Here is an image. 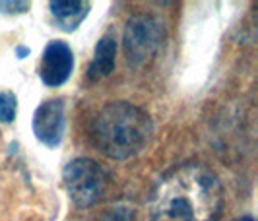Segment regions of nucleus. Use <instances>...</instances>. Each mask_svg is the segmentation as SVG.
Segmentation results:
<instances>
[{"label": "nucleus", "mask_w": 258, "mask_h": 221, "mask_svg": "<svg viewBox=\"0 0 258 221\" xmlns=\"http://www.w3.org/2000/svg\"><path fill=\"white\" fill-rule=\"evenodd\" d=\"M49 8L58 29H62L64 33H72L88 18L91 6L90 2L82 0H52L49 2Z\"/></svg>", "instance_id": "nucleus-7"}, {"label": "nucleus", "mask_w": 258, "mask_h": 221, "mask_svg": "<svg viewBox=\"0 0 258 221\" xmlns=\"http://www.w3.org/2000/svg\"><path fill=\"white\" fill-rule=\"evenodd\" d=\"M223 211V188L206 165H182L155 186L148 221H218Z\"/></svg>", "instance_id": "nucleus-1"}, {"label": "nucleus", "mask_w": 258, "mask_h": 221, "mask_svg": "<svg viewBox=\"0 0 258 221\" xmlns=\"http://www.w3.org/2000/svg\"><path fill=\"white\" fill-rule=\"evenodd\" d=\"M99 221H136L134 219V209L126 204H115L111 208L103 211Z\"/></svg>", "instance_id": "nucleus-10"}, {"label": "nucleus", "mask_w": 258, "mask_h": 221, "mask_svg": "<svg viewBox=\"0 0 258 221\" xmlns=\"http://www.w3.org/2000/svg\"><path fill=\"white\" fill-rule=\"evenodd\" d=\"M18 113V97L14 91H0V122L12 124Z\"/></svg>", "instance_id": "nucleus-9"}, {"label": "nucleus", "mask_w": 258, "mask_h": 221, "mask_svg": "<svg viewBox=\"0 0 258 221\" xmlns=\"http://www.w3.org/2000/svg\"><path fill=\"white\" fill-rule=\"evenodd\" d=\"M27 8H29L27 2H0L2 14H24L27 12Z\"/></svg>", "instance_id": "nucleus-11"}, {"label": "nucleus", "mask_w": 258, "mask_h": 221, "mask_svg": "<svg viewBox=\"0 0 258 221\" xmlns=\"http://www.w3.org/2000/svg\"><path fill=\"white\" fill-rule=\"evenodd\" d=\"M91 132L93 142L103 156L124 161L148 148L154 134V122L140 107L126 101H113L93 118Z\"/></svg>", "instance_id": "nucleus-2"}, {"label": "nucleus", "mask_w": 258, "mask_h": 221, "mask_svg": "<svg viewBox=\"0 0 258 221\" xmlns=\"http://www.w3.org/2000/svg\"><path fill=\"white\" fill-rule=\"evenodd\" d=\"M116 60V41L111 35H105L103 39H99L95 51H93V60L88 68V76L90 82H97L101 78H107L113 70H115Z\"/></svg>", "instance_id": "nucleus-8"}, {"label": "nucleus", "mask_w": 258, "mask_h": 221, "mask_svg": "<svg viewBox=\"0 0 258 221\" xmlns=\"http://www.w3.org/2000/svg\"><path fill=\"white\" fill-rule=\"evenodd\" d=\"M237 221H254V217H250V215H243V217H239Z\"/></svg>", "instance_id": "nucleus-13"}, {"label": "nucleus", "mask_w": 258, "mask_h": 221, "mask_svg": "<svg viewBox=\"0 0 258 221\" xmlns=\"http://www.w3.org/2000/svg\"><path fill=\"white\" fill-rule=\"evenodd\" d=\"M27 54H29V49H27V47H18V49H16V56H18V58H26Z\"/></svg>", "instance_id": "nucleus-12"}, {"label": "nucleus", "mask_w": 258, "mask_h": 221, "mask_svg": "<svg viewBox=\"0 0 258 221\" xmlns=\"http://www.w3.org/2000/svg\"><path fill=\"white\" fill-rule=\"evenodd\" d=\"M163 37H165L163 24L155 20L154 16H148V14L132 16L126 22L124 37H122L124 56L128 64L134 68L146 64L161 47Z\"/></svg>", "instance_id": "nucleus-4"}, {"label": "nucleus", "mask_w": 258, "mask_h": 221, "mask_svg": "<svg viewBox=\"0 0 258 221\" xmlns=\"http://www.w3.org/2000/svg\"><path fill=\"white\" fill-rule=\"evenodd\" d=\"M62 184L74 206L91 208L101 200L107 188V173L97 161L78 157L62 171Z\"/></svg>", "instance_id": "nucleus-3"}, {"label": "nucleus", "mask_w": 258, "mask_h": 221, "mask_svg": "<svg viewBox=\"0 0 258 221\" xmlns=\"http://www.w3.org/2000/svg\"><path fill=\"white\" fill-rule=\"evenodd\" d=\"M74 72V52L64 41H51L39 62V78L47 88H60Z\"/></svg>", "instance_id": "nucleus-6"}, {"label": "nucleus", "mask_w": 258, "mask_h": 221, "mask_svg": "<svg viewBox=\"0 0 258 221\" xmlns=\"http://www.w3.org/2000/svg\"><path fill=\"white\" fill-rule=\"evenodd\" d=\"M33 134L47 148H58L66 132V105L64 99H47L33 113Z\"/></svg>", "instance_id": "nucleus-5"}]
</instances>
